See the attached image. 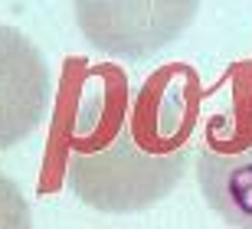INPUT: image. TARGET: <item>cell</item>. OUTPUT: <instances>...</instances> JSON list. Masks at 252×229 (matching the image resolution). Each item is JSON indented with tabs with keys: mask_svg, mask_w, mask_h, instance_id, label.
<instances>
[{
	"mask_svg": "<svg viewBox=\"0 0 252 229\" xmlns=\"http://www.w3.org/2000/svg\"><path fill=\"white\" fill-rule=\"evenodd\" d=\"M190 151H148L131 131L92 154H72L69 187L85 206L98 213H138L164 200L187 170Z\"/></svg>",
	"mask_w": 252,
	"mask_h": 229,
	"instance_id": "obj_1",
	"label": "cell"
},
{
	"mask_svg": "<svg viewBox=\"0 0 252 229\" xmlns=\"http://www.w3.org/2000/svg\"><path fill=\"white\" fill-rule=\"evenodd\" d=\"M200 0H75L82 36L115 59H151L193 23Z\"/></svg>",
	"mask_w": 252,
	"mask_h": 229,
	"instance_id": "obj_2",
	"label": "cell"
},
{
	"mask_svg": "<svg viewBox=\"0 0 252 229\" xmlns=\"http://www.w3.org/2000/svg\"><path fill=\"white\" fill-rule=\"evenodd\" d=\"M49 65L33 39L0 27V151L27 141L49 108Z\"/></svg>",
	"mask_w": 252,
	"mask_h": 229,
	"instance_id": "obj_3",
	"label": "cell"
},
{
	"mask_svg": "<svg viewBox=\"0 0 252 229\" xmlns=\"http://www.w3.org/2000/svg\"><path fill=\"white\" fill-rule=\"evenodd\" d=\"M196 180L206 206L236 229H252V144L226 154L203 147L196 154Z\"/></svg>",
	"mask_w": 252,
	"mask_h": 229,
	"instance_id": "obj_4",
	"label": "cell"
},
{
	"mask_svg": "<svg viewBox=\"0 0 252 229\" xmlns=\"http://www.w3.org/2000/svg\"><path fill=\"white\" fill-rule=\"evenodd\" d=\"M30 223V206L20 187L0 174V229H27Z\"/></svg>",
	"mask_w": 252,
	"mask_h": 229,
	"instance_id": "obj_5",
	"label": "cell"
}]
</instances>
